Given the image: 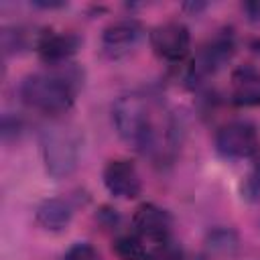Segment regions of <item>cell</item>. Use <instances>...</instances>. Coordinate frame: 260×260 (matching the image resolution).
<instances>
[{
	"label": "cell",
	"mask_w": 260,
	"mask_h": 260,
	"mask_svg": "<svg viewBox=\"0 0 260 260\" xmlns=\"http://www.w3.org/2000/svg\"><path fill=\"white\" fill-rule=\"evenodd\" d=\"M81 41L73 32H61V30H45L37 39V53L41 61L47 65L59 67L65 65L79 49Z\"/></svg>",
	"instance_id": "cell-9"
},
{
	"label": "cell",
	"mask_w": 260,
	"mask_h": 260,
	"mask_svg": "<svg viewBox=\"0 0 260 260\" xmlns=\"http://www.w3.org/2000/svg\"><path fill=\"white\" fill-rule=\"evenodd\" d=\"M215 148L225 158H252L258 152V132L248 120H232L215 134Z\"/></svg>",
	"instance_id": "cell-4"
},
{
	"label": "cell",
	"mask_w": 260,
	"mask_h": 260,
	"mask_svg": "<svg viewBox=\"0 0 260 260\" xmlns=\"http://www.w3.org/2000/svg\"><path fill=\"white\" fill-rule=\"evenodd\" d=\"M242 191H244V197L250 199V201L260 199V165H256V167L248 173V177L244 179Z\"/></svg>",
	"instance_id": "cell-17"
},
{
	"label": "cell",
	"mask_w": 260,
	"mask_h": 260,
	"mask_svg": "<svg viewBox=\"0 0 260 260\" xmlns=\"http://www.w3.org/2000/svg\"><path fill=\"white\" fill-rule=\"evenodd\" d=\"M104 185L110 195L118 199H136L142 193L138 169L128 158H112L104 167Z\"/></svg>",
	"instance_id": "cell-6"
},
{
	"label": "cell",
	"mask_w": 260,
	"mask_h": 260,
	"mask_svg": "<svg viewBox=\"0 0 260 260\" xmlns=\"http://www.w3.org/2000/svg\"><path fill=\"white\" fill-rule=\"evenodd\" d=\"M236 242H238V240H236L234 232H230V230H217V232H213L211 238H209V248L215 250V252L225 254V252H230L232 248H236Z\"/></svg>",
	"instance_id": "cell-16"
},
{
	"label": "cell",
	"mask_w": 260,
	"mask_h": 260,
	"mask_svg": "<svg viewBox=\"0 0 260 260\" xmlns=\"http://www.w3.org/2000/svg\"><path fill=\"white\" fill-rule=\"evenodd\" d=\"M63 260H102L98 250L87 242H75L65 254Z\"/></svg>",
	"instance_id": "cell-15"
},
{
	"label": "cell",
	"mask_w": 260,
	"mask_h": 260,
	"mask_svg": "<svg viewBox=\"0 0 260 260\" xmlns=\"http://www.w3.org/2000/svg\"><path fill=\"white\" fill-rule=\"evenodd\" d=\"M112 120L118 136L124 142L144 152L156 148L158 134L154 128V120L150 116L148 102L142 95L130 93L118 98L112 106Z\"/></svg>",
	"instance_id": "cell-2"
},
{
	"label": "cell",
	"mask_w": 260,
	"mask_h": 260,
	"mask_svg": "<svg viewBox=\"0 0 260 260\" xmlns=\"http://www.w3.org/2000/svg\"><path fill=\"white\" fill-rule=\"evenodd\" d=\"M37 6H41V8H61V6H65V2H35Z\"/></svg>",
	"instance_id": "cell-19"
},
{
	"label": "cell",
	"mask_w": 260,
	"mask_h": 260,
	"mask_svg": "<svg viewBox=\"0 0 260 260\" xmlns=\"http://www.w3.org/2000/svg\"><path fill=\"white\" fill-rule=\"evenodd\" d=\"M142 39V26L134 18H122L110 22L102 30V49L108 57H122L130 53Z\"/></svg>",
	"instance_id": "cell-7"
},
{
	"label": "cell",
	"mask_w": 260,
	"mask_h": 260,
	"mask_svg": "<svg viewBox=\"0 0 260 260\" xmlns=\"http://www.w3.org/2000/svg\"><path fill=\"white\" fill-rule=\"evenodd\" d=\"M232 53H234L232 41L225 39V37H219V39L211 41V43L203 49V53H201V65H199V67H201L203 71H213V69L221 67V65L232 57Z\"/></svg>",
	"instance_id": "cell-12"
},
{
	"label": "cell",
	"mask_w": 260,
	"mask_h": 260,
	"mask_svg": "<svg viewBox=\"0 0 260 260\" xmlns=\"http://www.w3.org/2000/svg\"><path fill=\"white\" fill-rule=\"evenodd\" d=\"M114 252L120 260H144L148 250L144 248V242L140 236L126 234L114 242Z\"/></svg>",
	"instance_id": "cell-13"
},
{
	"label": "cell",
	"mask_w": 260,
	"mask_h": 260,
	"mask_svg": "<svg viewBox=\"0 0 260 260\" xmlns=\"http://www.w3.org/2000/svg\"><path fill=\"white\" fill-rule=\"evenodd\" d=\"M132 225L136 230V236H140L142 240H152L154 244H160L169 240L173 219L162 207L154 203H142L132 215Z\"/></svg>",
	"instance_id": "cell-8"
},
{
	"label": "cell",
	"mask_w": 260,
	"mask_h": 260,
	"mask_svg": "<svg viewBox=\"0 0 260 260\" xmlns=\"http://www.w3.org/2000/svg\"><path fill=\"white\" fill-rule=\"evenodd\" d=\"M144 260H183V252L179 246L165 240V242L156 244L152 250H148Z\"/></svg>",
	"instance_id": "cell-14"
},
{
	"label": "cell",
	"mask_w": 260,
	"mask_h": 260,
	"mask_svg": "<svg viewBox=\"0 0 260 260\" xmlns=\"http://www.w3.org/2000/svg\"><path fill=\"white\" fill-rule=\"evenodd\" d=\"M35 217H37V223L43 230L61 232L69 225V221L73 217V211H71V205L65 199L51 197V199H45L43 203H39Z\"/></svg>",
	"instance_id": "cell-11"
},
{
	"label": "cell",
	"mask_w": 260,
	"mask_h": 260,
	"mask_svg": "<svg viewBox=\"0 0 260 260\" xmlns=\"http://www.w3.org/2000/svg\"><path fill=\"white\" fill-rule=\"evenodd\" d=\"M79 75L75 69H47L26 75L18 85L20 100L43 114H65L77 95Z\"/></svg>",
	"instance_id": "cell-1"
},
{
	"label": "cell",
	"mask_w": 260,
	"mask_h": 260,
	"mask_svg": "<svg viewBox=\"0 0 260 260\" xmlns=\"http://www.w3.org/2000/svg\"><path fill=\"white\" fill-rule=\"evenodd\" d=\"M234 93L232 100L238 106H258L260 104V71L252 65H242L232 73Z\"/></svg>",
	"instance_id": "cell-10"
},
{
	"label": "cell",
	"mask_w": 260,
	"mask_h": 260,
	"mask_svg": "<svg viewBox=\"0 0 260 260\" xmlns=\"http://www.w3.org/2000/svg\"><path fill=\"white\" fill-rule=\"evenodd\" d=\"M150 47L156 57L177 63L183 61L191 51V32L179 20H167L150 30Z\"/></svg>",
	"instance_id": "cell-5"
},
{
	"label": "cell",
	"mask_w": 260,
	"mask_h": 260,
	"mask_svg": "<svg viewBox=\"0 0 260 260\" xmlns=\"http://www.w3.org/2000/svg\"><path fill=\"white\" fill-rule=\"evenodd\" d=\"M246 18L254 24H260V0H252V2H244L242 6Z\"/></svg>",
	"instance_id": "cell-18"
},
{
	"label": "cell",
	"mask_w": 260,
	"mask_h": 260,
	"mask_svg": "<svg viewBox=\"0 0 260 260\" xmlns=\"http://www.w3.org/2000/svg\"><path fill=\"white\" fill-rule=\"evenodd\" d=\"M41 154L47 173L53 179L69 177L81 156V134L75 126L65 122L49 124L41 132Z\"/></svg>",
	"instance_id": "cell-3"
}]
</instances>
